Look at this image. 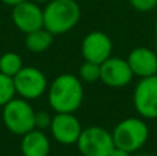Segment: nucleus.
Segmentation results:
<instances>
[{
	"label": "nucleus",
	"instance_id": "9",
	"mask_svg": "<svg viewBox=\"0 0 157 156\" xmlns=\"http://www.w3.org/2000/svg\"><path fill=\"white\" fill-rule=\"evenodd\" d=\"M134 73L127 60L119 57H109L101 64V82L113 88H121L130 84Z\"/></svg>",
	"mask_w": 157,
	"mask_h": 156
},
{
	"label": "nucleus",
	"instance_id": "22",
	"mask_svg": "<svg viewBox=\"0 0 157 156\" xmlns=\"http://www.w3.org/2000/svg\"><path fill=\"white\" fill-rule=\"evenodd\" d=\"M32 2L37 3V4H41V3H48V2H50V0H32Z\"/></svg>",
	"mask_w": 157,
	"mask_h": 156
},
{
	"label": "nucleus",
	"instance_id": "3",
	"mask_svg": "<svg viewBox=\"0 0 157 156\" xmlns=\"http://www.w3.org/2000/svg\"><path fill=\"white\" fill-rule=\"evenodd\" d=\"M112 137L114 146L132 154L146 144L149 138V127L139 118H127L116 124Z\"/></svg>",
	"mask_w": 157,
	"mask_h": 156
},
{
	"label": "nucleus",
	"instance_id": "18",
	"mask_svg": "<svg viewBox=\"0 0 157 156\" xmlns=\"http://www.w3.org/2000/svg\"><path fill=\"white\" fill-rule=\"evenodd\" d=\"M51 120H52V118L50 116L48 112H46V111H37L35 113V129H39V130L50 129Z\"/></svg>",
	"mask_w": 157,
	"mask_h": 156
},
{
	"label": "nucleus",
	"instance_id": "8",
	"mask_svg": "<svg viewBox=\"0 0 157 156\" xmlns=\"http://www.w3.org/2000/svg\"><path fill=\"white\" fill-rule=\"evenodd\" d=\"M113 44L106 33L101 30H94L86 35V37L81 41V54L84 61L95 64H102L112 57Z\"/></svg>",
	"mask_w": 157,
	"mask_h": 156
},
{
	"label": "nucleus",
	"instance_id": "2",
	"mask_svg": "<svg viewBox=\"0 0 157 156\" xmlns=\"http://www.w3.org/2000/svg\"><path fill=\"white\" fill-rule=\"evenodd\" d=\"M81 17L76 0H50L43 8V28L54 36L63 35L78 24Z\"/></svg>",
	"mask_w": 157,
	"mask_h": 156
},
{
	"label": "nucleus",
	"instance_id": "21",
	"mask_svg": "<svg viewBox=\"0 0 157 156\" xmlns=\"http://www.w3.org/2000/svg\"><path fill=\"white\" fill-rule=\"evenodd\" d=\"M3 3H4L6 6H11V7H14V6H17V4H19V3H22V2H25V0H2Z\"/></svg>",
	"mask_w": 157,
	"mask_h": 156
},
{
	"label": "nucleus",
	"instance_id": "16",
	"mask_svg": "<svg viewBox=\"0 0 157 156\" xmlns=\"http://www.w3.org/2000/svg\"><path fill=\"white\" fill-rule=\"evenodd\" d=\"M15 86L13 77L0 72V107H4L15 96Z\"/></svg>",
	"mask_w": 157,
	"mask_h": 156
},
{
	"label": "nucleus",
	"instance_id": "1",
	"mask_svg": "<svg viewBox=\"0 0 157 156\" xmlns=\"http://www.w3.org/2000/svg\"><path fill=\"white\" fill-rule=\"evenodd\" d=\"M48 104L57 113H73L84 98L81 80L72 73L57 76L48 87Z\"/></svg>",
	"mask_w": 157,
	"mask_h": 156
},
{
	"label": "nucleus",
	"instance_id": "19",
	"mask_svg": "<svg viewBox=\"0 0 157 156\" xmlns=\"http://www.w3.org/2000/svg\"><path fill=\"white\" fill-rule=\"evenodd\" d=\"M128 2L135 10L141 11V13L152 11L157 6V0H128Z\"/></svg>",
	"mask_w": 157,
	"mask_h": 156
},
{
	"label": "nucleus",
	"instance_id": "25",
	"mask_svg": "<svg viewBox=\"0 0 157 156\" xmlns=\"http://www.w3.org/2000/svg\"><path fill=\"white\" fill-rule=\"evenodd\" d=\"M141 156H149V155H141Z\"/></svg>",
	"mask_w": 157,
	"mask_h": 156
},
{
	"label": "nucleus",
	"instance_id": "15",
	"mask_svg": "<svg viewBox=\"0 0 157 156\" xmlns=\"http://www.w3.org/2000/svg\"><path fill=\"white\" fill-rule=\"evenodd\" d=\"M24 68V61L21 55L13 51H7L0 55V72L10 77H14Z\"/></svg>",
	"mask_w": 157,
	"mask_h": 156
},
{
	"label": "nucleus",
	"instance_id": "17",
	"mask_svg": "<svg viewBox=\"0 0 157 156\" xmlns=\"http://www.w3.org/2000/svg\"><path fill=\"white\" fill-rule=\"evenodd\" d=\"M80 79L87 83H95L101 80V64L90 62V61H84V64L80 66Z\"/></svg>",
	"mask_w": 157,
	"mask_h": 156
},
{
	"label": "nucleus",
	"instance_id": "6",
	"mask_svg": "<svg viewBox=\"0 0 157 156\" xmlns=\"http://www.w3.org/2000/svg\"><path fill=\"white\" fill-rule=\"evenodd\" d=\"M15 93L24 99L40 98L47 90V77L39 68L35 66H24L15 76L13 77Z\"/></svg>",
	"mask_w": 157,
	"mask_h": 156
},
{
	"label": "nucleus",
	"instance_id": "10",
	"mask_svg": "<svg viewBox=\"0 0 157 156\" xmlns=\"http://www.w3.org/2000/svg\"><path fill=\"white\" fill-rule=\"evenodd\" d=\"M11 19L14 25L26 35L43 28V10L39 7L37 3L25 0L13 7Z\"/></svg>",
	"mask_w": 157,
	"mask_h": 156
},
{
	"label": "nucleus",
	"instance_id": "20",
	"mask_svg": "<svg viewBox=\"0 0 157 156\" xmlns=\"http://www.w3.org/2000/svg\"><path fill=\"white\" fill-rule=\"evenodd\" d=\"M108 156H131V152L124 151V149H121V148H117V146H114V148L112 149L110 154H109Z\"/></svg>",
	"mask_w": 157,
	"mask_h": 156
},
{
	"label": "nucleus",
	"instance_id": "4",
	"mask_svg": "<svg viewBox=\"0 0 157 156\" xmlns=\"http://www.w3.org/2000/svg\"><path fill=\"white\" fill-rule=\"evenodd\" d=\"M35 109L24 98H13L3 107V122L8 131L24 135L35 129Z\"/></svg>",
	"mask_w": 157,
	"mask_h": 156
},
{
	"label": "nucleus",
	"instance_id": "23",
	"mask_svg": "<svg viewBox=\"0 0 157 156\" xmlns=\"http://www.w3.org/2000/svg\"><path fill=\"white\" fill-rule=\"evenodd\" d=\"M155 32H156V37H157V19H156V24H155Z\"/></svg>",
	"mask_w": 157,
	"mask_h": 156
},
{
	"label": "nucleus",
	"instance_id": "5",
	"mask_svg": "<svg viewBox=\"0 0 157 156\" xmlns=\"http://www.w3.org/2000/svg\"><path fill=\"white\" fill-rule=\"evenodd\" d=\"M76 144L83 156H108L114 148L112 133L99 126L83 129Z\"/></svg>",
	"mask_w": 157,
	"mask_h": 156
},
{
	"label": "nucleus",
	"instance_id": "24",
	"mask_svg": "<svg viewBox=\"0 0 157 156\" xmlns=\"http://www.w3.org/2000/svg\"><path fill=\"white\" fill-rule=\"evenodd\" d=\"M156 50H157V41H156Z\"/></svg>",
	"mask_w": 157,
	"mask_h": 156
},
{
	"label": "nucleus",
	"instance_id": "11",
	"mask_svg": "<svg viewBox=\"0 0 157 156\" xmlns=\"http://www.w3.org/2000/svg\"><path fill=\"white\" fill-rule=\"evenodd\" d=\"M81 130L80 120L73 113H55V116H52L50 131L57 142L63 145L76 144Z\"/></svg>",
	"mask_w": 157,
	"mask_h": 156
},
{
	"label": "nucleus",
	"instance_id": "13",
	"mask_svg": "<svg viewBox=\"0 0 157 156\" xmlns=\"http://www.w3.org/2000/svg\"><path fill=\"white\" fill-rule=\"evenodd\" d=\"M50 149V140L41 130L33 129L22 135L21 152L24 156H48Z\"/></svg>",
	"mask_w": 157,
	"mask_h": 156
},
{
	"label": "nucleus",
	"instance_id": "14",
	"mask_svg": "<svg viewBox=\"0 0 157 156\" xmlns=\"http://www.w3.org/2000/svg\"><path fill=\"white\" fill-rule=\"evenodd\" d=\"M52 41H54V35L50 33L46 28L33 30L25 36V46L30 53H44L50 49Z\"/></svg>",
	"mask_w": 157,
	"mask_h": 156
},
{
	"label": "nucleus",
	"instance_id": "12",
	"mask_svg": "<svg viewBox=\"0 0 157 156\" xmlns=\"http://www.w3.org/2000/svg\"><path fill=\"white\" fill-rule=\"evenodd\" d=\"M127 62L132 73L141 79L157 75V53L147 47H136L131 50Z\"/></svg>",
	"mask_w": 157,
	"mask_h": 156
},
{
	"label": "nucleus",
	"instance_id": "7",
	"mask_svg": "<svg viewBox=\"0 0 157 156\" xmlns=\"http://www.w3.org/2000/svg\"><path fill=\"white\" fill-rule=\"evenodd\" d=\"M132 101L139 116L145 119H157V75L142 77L136 83Z\"/></svg>",
	"mask_w": 157,
	"mask_h": 156
}]
</instances>
